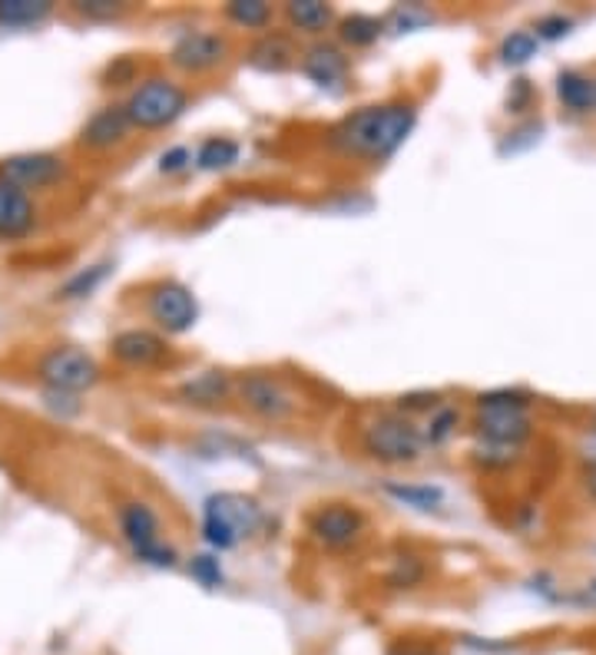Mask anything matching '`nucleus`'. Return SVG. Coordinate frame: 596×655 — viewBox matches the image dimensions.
Returning <instances> with one entry per match:
<instances>
[{
  "instance_id": "473e14b6",
  "label": "nucleus",
  "mask_w": 596,
  "mask_h": 655,
  "mask_svg": "<svg viewBox=\"0 0 596 655\" xmlns=\"http://www.w3.org/2000/svg\"><path fill=\"white\" fill-rule=\"evenodd\" d=\"M384 655H448V648H445V645H438V642L397 639V642H391V645H387V652H384Z\"/></svg>"
},
{
  "instance_id": "f257e3e1",
  "label": "nucleus",
  "mask_w": 596,
  "mask_h": 655,
  "mask_svg": "<svg viewBox=\"0 0 596 655\" xmlns=\"http://www.w3.org/2000/svg\"><path fill=\"white\" fill-rule=\"evenodd\" d=\"M415 123H418V106L415 103H405V100L371 103V106H358L348 116H341L331 126L328 143L341 156L381 162V159L394 156L397 149L405 146V139L412 136Z\"/></svg>"
},
{
  "instance_id": "423d86ee",
  "label": "nucleus",
  "mask_w": 596,
  "mask_h": 655,
  "mask_svg": "<svg viewBox=\"0 0 596 655\" xmlns=\"http://www.w3.org/2000/svg\"><path fill=\"white\" fill-rule=\"evenodd\" d=\"M37 377L50 387V394H83L100 381V364L80 348H50L37 361Z\"/></svg>"
},
{
  "instance_id": "f704fd0d",
  "label": "nucleus",
  "mask_w": 596,
  "mask_h": 655,
  "mask_svg": "<svg viewBox=\"0 0 596 655\" xmlns=\"http://www.w3.org/2000/svg\"><path fill=\"white\" fill-rule=\"evenodd\" d=\"M133 77H136V60L120 57V60H113V64L106 67L103 87H123V83H133Z\"/></svg>"
},
{
  "instance_id": "cd10ccee",
  "label": "nucleus",
  "mask_w": 596,
  "mask_h": 655,
  "mask_svg": "<svg viewBox=\"0 0 596 655\" xmlns=\"http://www.w3.org/2000/svg\"><path fill=\"white\" fill-rule=\"evenodd\" d=\"M533 57H537V37L527 34V31H517V34H510V37L501 44V60H504L507 67H524V64L533 60Z\"/></svg>"
},
{
  "instance_id": "4c0bfd02",
  "label": "nucleus",
  "mask_w": 596,
  "mask_h": 655,
  "mask_svg": "<svg viewBox=\"0 0 596 655\" xmlns=\"http://www.w3.org/2000/svg\"><path fill=\"white\" fill-rule=\"evenodd\" d=\"M527 97H530V83H527V80H517V83H514V93L507 97L510 113H520V110L527 106Z\"/></svg>"
},
{
  "instance_id": "58836bf2",
  "label": "nucleus",
  "mask_w": 596,
  "mask_h": 655,
  "mask_svg": "<svg viewBox=\"0 0 596 655\" xmlns=\"http://www.w3.org/2000/svg\"><path fill=\"white\" fill-rule=\"evenodd\" d=\"M586 487H589V497L596 500V467H589V474H586Z\"/></svg>"
},
{
  "instance_id": "7ed1b4c3",
  "label": "nucleus",
  "mask_w": 596,
  "mask_h": 655,
  "mask_svg": "<svg viewBox=\"0 0 596 655\" xmlns=\"http://www.w3.org/2000/svg\"><path fill=\"white\" fill-rule=\"evenodd\" d=\"M361 451L381 464H412L425 451V433L405 414H378L361 430Z\"/></svg>"
},
{
  "instance_id": "20e7f679",
  "label": "nucleus",
  "mask_w": 596,
  "mask_h": 655,
  "mask_svg": "<svg viewBox=\"0 0 596 655\" xmlns=\"http://www.w3.org/2000/svg\"><path fill=\"white\" fill-rule=\"evenodd\" d=\"M262 523V510L246 494H216L203 510V537L216 550H233L252 537Z\"/></svg>"
},
{
  "instance_id": "6ab92c4d",
  "label": "nucleus",
  "mask_w": 596,
  "mask_h": 655,
  "mask_svg": "<svg viewBox=\"0 0 596 655\" xmlns=\"http://www.w3.org/2000/svg\"><path fill=\"white\" fill-rule=\"evenodd\" d=\"M285 18L302 34H322L335 24V11L322 0H292V4H285Z\"/></svg>"
},
{
  "instance_id": "1a4fd4ad",
  "label": "nucleus",
  "mask_w": 596,
  "mask_h": 655,
  "mask_svg": "<svg viewBox=\"0 0 596 655\" xmlns=\"http://www.w3.org/2000/svg\"><path fill=\"white\" fill-rule=\"evenodd\" d=\"M146 308H149V318H153L162 331H169V335L189 331V328L195 325V318H199V302H195V295H192L182 282H172V279L156 282V285L149 289Z\"/></svg>"
},
{
  "instance_id": "c9c22d12",
  "label": "nucleus",
  "mask_w": 596,
  "mask_h": 655,
  "mask_svg": "<svg viewBox=\"0 0 596 655\" xmlns=\"http://www.w3.org/2000/svg\"><path fill=\"white\" fill-rule=\"evenodd\" d=\"M438 407H441V397L435 391H415V394L397 397V410H438Z\"/></svg>"
},
{
  "instance_id": "b1692460",
  "label": "nucleus",
  "mask_w": 596,
  "mask_h": 655,
  "mask_svg": "<svg viewBox=\"0 0 596 655\" xmlns=\"http://www.w3.org/2000/svg\"><path fill=\"white\" fill-rule=\"evenodd\" d=\"M394 500H402L405 507L415 510H438L445 504V490L431 484H387L384 487Z\"/></svg>"
},
{
  "instance_id": "0eeeda50",
  "label": "nucleus",
  "mask_w": 596,
  "mask_h": 655,
  "mask_svg": "<svg viewBox=\"0 0 596 655\" xmlns=\"http://www.w3.org/2000/svg\"><path fill=\"white\" fill-rule=\"evenodd\" d=\"M120 530L126 543L133 546L136 560L156 569L176 566V550L159 540V520L146 504H123L120 507Z\"/></svg>"
},
{
  "instance_id": "5701e85b",
  "label": "nucleus",
  "mask_w": 596,
  "mask_h": 655,
  "mask_svg": "<svg viewBox=\"0 0 596 655\" xmlns=\"http://www.w3.org/2000/svg\"><path fill=\"white\" fill-rule=\"evenodd\" d=\"M110 272H113V266L110 262H97V266H90V269H83V272H77L74 279H67L64 285H60V292H57V298H64V302H77V298H87V295H93L106 279H110Z\"/></svg>"
},
{
  "instance_id": "ea45409f",
  "label": "nucleus",
  "mask_w": 596,
  "mask_h": 655,
  "mask_svg": "<svg viewBox=\"0 0 596 655\" xmlns=\"http://www.w3.org/2000/svg\"><path fill=\"white\" fill-rule=\"evenodd\" d=\"M589 596H593V602H596V583H589Z\"/></svg>"
},
{
  "instance_id": "412c9836",
  "label": "nucleus",
  "mask_w": 596,
  "mask_h": 655,
  "mask_svg": "<svg viewBox=\"0 0 596 655\" xmlns=\"http://www.w3.org/2000/svg\"><path fill=\"white\" fill-rule=\"evenodd\" d=\"M295 60V50L289 47L285 37L272 34V37H262L252 50H249V64L266 70V74H279V70H289Z\"/></svg>"
},
{
  "instance_id": "72a5a7b5",
  "label": "nucleus",
  "mask_w": 596,
  "mask_h": 655,
  "mask_svg": "<svg viewBox=\"0 0 596 655\" xmlns=\"http://www.w3.org/2000/svg\"><path fill=\"white\" fill-rule=\"evenodd\" d=\"M570 27H573V21L563 18V14L540 18V21H537V41H560V37L570 34Z\"/></svg>"
},
{
  "instance_id": "f03ea898",
  "label": "nucleus",
  "mask_w": 596,
  "mask_h": 655,
  "mask_svg": "<svg viewBox=\"0 0 596 655\" xmlns=\"http://www.w3.org/2000/svg\"><path fill=\"white\" fill-rule=\"evenodd\" d=\"M477 433L497 451H514L530 433L527 397L520 391H487L477 397Z\"/></svg>"
},
{
  "instance_id": "7c9ffc66",
  "label": "nucleus",
  "mask_w": 596,
  "mask_h": 655,
  "mask_svg": "<svg viewBox=\"0 0 596 655\" xmlns=\"http://www.w3.org/2000/svg\"><path fill=\"white\" fill-rule=\"evenodd\" d=\"M74 11L83 14L87 21H110V18H120L126 4H116V0H77Z\"/></svg>"
},
{
  "instance_id": "6e6552de",
  "label": "nucleus",
  "mask_w": 596,
  "mask_h": 655,
  "mask_svg": "<svg viewBox=\"0 0 596 655\" xmlns=\"http://www.w3.org/2000/svg\"><path fill=\"white\" fill-rule=\"evenodd\" d=\"M236 397L243 400L246 410H252L256 417L262 420H285L295 414L299 400L295 394L289 391V384L269 371H252V374H243L236 381Z\"/></svg>"
},
{
  "instance_id": "ddd939ff",
  "label": "nucleus",
  "mask_w": 596,
  "mask_h": 655,
  "mask_svg": "<svg viewBox=\"0 0 596 655\" xmlns=\"http://www.w3.org/2000/svg\"><path fill=\"white\" fill-rule=\"evenodd\" d=\"M133 123L126 116V106L120 103H110V106H100L83 126H80V149H90V153H106L113 146H120L126 136H130Z\"/></svg>"
},
{
  "instance_id": "2eb2a0df",
  "label": "nucleus",
  "mask_w": 596,
  "mask_h": 655,
  "mask_svg": "<svg viewBox=\"0 0 596 655\" xmlns=\"http://www.w3.org/2000/svg\"><path fill=\"white\" fill-rule=\"evenodd\" d=\"M113 354H116V361H123L130 368H153L166 358V341L156 331L126 328L113 338Z\"/></svg>"
},
{
  "instance_id": "bb28decb",
  "label": "nucleus",
  "mask_w": 596,
  "mask_h": 655,
  "mask_svg": "<svg viewBox=\"0 0 596 655\" xmlns=\"http://www.w3.org/2000/svg\"><path fill=\"white\" fill-rule=\"evenodd\" d=\"M431 11L421 8V4H402V8H394L384 21V27H391L394 34H408V31H418L425 24H431Z\"/></svg>"
},
{
  "instance_id": "a211bd4d",
  "label": "nucleus",
  "mask_w": 596,
  "mask_h": 655,
  "mask_svg": "<svg viewBox=\"0 0 596 655\" xmlns=\"http://www.w3.org/2000/svg\"><path fill=\"white\" fill-rule=\"evenodd\" d=\"M556 97L566 110L589 113V110H596V80H589L576 70H563L556 77Z\"/></svg>"
},
{
  "instance_id": "f8f14e48",
  "label": "nucleus",
  "mask_w": 596,
  "mask_h": 655,
  "mask_svg": "<svg viewBox=\"0 0 596 655\" xmlns=\"http://www.w3.org/2000/svg\"><path fill=\"white\" fill-rule=\"evenodd\" d=\"M308 530L315 533L318 543H325L331 550H345L364 533V517L348 504H328L312 513Z\"/></svg>"
},
{
  "instance_id": "c756f323",
  "label": "nucleus",
  "mask_w": 596,
  "mask_h": 655,
  "mask_svg": "<svg viewBox=\"0 0 596 655\" xmlns=\"http://www.w3.org/2000/svg\"><path fill=\"white\" fill-rule=\"evenodd\" d=\"M421 579H425V566H421V560H415V556L397 560L394 569L387 573V586H391V589H412V586H418Z\"/></svg>"
},
{
  "instance_id": "e433bc0d",
  "label": "nucleus",
  "mask_w": 596,
  "mask_h": 655,
  "mask_svg": "<svg viewBox=\"0 0 596 655\" xmlns=\"http://www.w3.org/2000/svg\"><path fill=\"white\" fill-rule=\"evenodd\" d=\"M189 162H192V153H189L185 146H172L169 153H162V156H159V172L172 176V172L189 169Z\"/></svg>"
},
{
  "instance_id": "f3484780",
  "label": "nucleus",
  "mask_w": 596,
  "mask_h": 655,
  "mask_svg": "<svg viewBox=\"0 0 596 655\" xmlns=\"http://www.w3.org/2000/svg\"><path fill=\"white\" fill-rule=\"evenodd\" d=\"M233 391H236V384L229 381L226 371H203V374H195L192 381H185V384L179 387V394H182L189 404H199V407H216V404H223Z\"/></svg>"
},
{
  "instance_id": "393cba45",
  "label": "nucleus",
  "mask_w": 596,
  "mask_h": 655,
  "mask_svg": "<svg viewBox=\"0 0 596 655\" xmlns=\"http://www.w3.org/2000/svg\"><path fill=\"white\" fill-rule=\"evenodd\" d=\"M381 31H384V21L371 18V14H351L338 24L341 41L351 47H371L381 37Z\"/></svg>"
},
{
  "instance_id": "a878e982",
  "label": "nucleus",
  "mask_w": 596,
  "mask_h": 655,
  "mask_svg": "<svg viewBox=\"0 0 596 655\" xmlns=\"http://www.w3.org/2000/svg\"><path fill=\"white\" fill-rule=\"evenodd\" d=\"M226 18L246 31H259L272 21V8L262 4V0H233V4L226 8Z\"/></svg>"
},
{
  "instance_id": "4be33fe9",
  "label": "nucleus",
  "mask_w": 596,
  "mask_h": 655,
  "mask_svg": "<svg viewBox=\"0 0 596 655\" xmlns=\"http://www.w3.org/2000/svg\"><path fill=\"white\" fill-rule=\"evenodd\" d=\"M239 162V143L236 139H226V136H213L199 146L195 153V166L206 169V172H220V169H229Z\"/></svg>"
},
{
  "instance_id": "dca6fc26",
  "label": "nucleus",
  "mask_w": 596,
  "mask_h": 655,
  "mask_svg": "<svg viewBox=\"0 0 596 655\" xmlns=\"http://www.w3.org/2000/svg\"><path fill=\"white\" fill-rule=\"evenodd\" d=\"M302 74L318 87H338L348 77V57L335 44H312L302 54Z\"/></svg>"
},
{
  "instance_id": "2f4dec72",
  "label": "nucleus",
  "mask_w": 596,
  "mask_h": 655,
  "mask_svg": "<svg viewBox=\"0 0 596 655\" xmlns=\"http://www.w3.org/2000/svg\"><path fill=\"white\" fill-rule=\"evenodd\" d=\"M189 573H192L199 583H203L206 589L223 586V566H220L216 556H195V560L189 563Z\"/></svg>"
},
{
  "instance_id": "c85d7f7f",
  "label": "nucleus",
  "mask_w": 596,
  "mask_h": 655,
  "mask_svg": "<svg viewBox=\"0 0 596 655\" xmlns=\"http://www.w3.org/2000/svg\"><path fill=\"white\" fill-rule=\"evenodd\" d=\"M454 427H458V410L441 404L438 410H431V420H428V427L421 430V433H425V444H445L448 437L454 433Z\"/></svg>"
},
{
  "instance_id": "9b49d317",
  "label": "nucleus",
  "mask_w": 596,
  "mask_h": 655,
  "mask_svg": "<svg viewBox=\"0 0 596 655\" xmlns=\"http://www.w3.org/2000/svg\"><path fill=\"white\" fill-rule=\"evenodd\" d=\"M226 57H229V41L216 31H185L169 50L172 67L185 74H210L220 64H226Z\"/></svg>"
},
{
  "instance_id": "aec40b11",
  "label": "nucleus",
  "mask_w": 596,
  "mask_h": 655,
  "mask_svg": "<svg viewBox=\"0 0 596 655\" xmlns=\"http://www.w3.org/2000/svg\"><path fill=\"white\" fill-rule=\"evenodd\" d=\"M50 14V0H0V27H37Z\"/></svg>"
},
{
  "instance_id": "39448f33",
  "label": "nucleus",
  "mask_w": 596,
  "mask_h": 655,
  "mask_svg": "<svg viewBox=\"0 0 596 655\" xmlns=\"http://www.w3.org/2000/svg\"><path fill=\"white\" fill-rule=\"evenodd\" d=\"M123 106L136 129H162L185 113L189 93L169 77H149L130 93V100Z\"/></svg>"
},
{
  "instance_id": "4468645a",
  "label": "nucleus",
  "mask_w": 596,
  "mask_h": 655,
  "mask_svg": "<svg viewBox=\"0 0 596 655\" xmlns=\"http://www.w3.org/2000/svg\"><path fill=\"white\" fill-rule=\"evenodd\" d=\"M37 226V205L34 199L0 179V239H24Z\"/></svg>"
},
{
  "instance_id": "9d476101",
  "label": "nucleus",
  "mask_w": 596,
  "mask_h": 655,
  "mask_svg": "<svg viewBox=\"0 0 596 655\" xmlns=\"http://www.w3.org/2000/svg\"><path fill=\"white\" fill-rule=\"evenodd\" d=\"M64 176H67V162L57 153H18V156L0 159V179H8L27 195L31 189L41 192V189L57 185Z\"/></svg>"
}]
</instances>
